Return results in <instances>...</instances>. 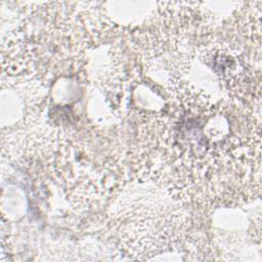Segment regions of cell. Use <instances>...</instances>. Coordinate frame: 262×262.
I'll return each instance as SVG.
<instances>
[{"label":"cell","instance_id":"1","mask_svg":"<svg viewBox=\"0 0 262 262\" xmlns=\"http://www.w3.org/2000/svg\"><path fill=\"white\" fill-rule=\"evenodd\" d=\"M259 122L238 101L176 86L139 125L136 169L183 204L247 201L260 190Z\"/></svg>","mask_w":262,"mask_h":262},{"label":"cell","instance_id":"2","mask_svg":"<svg viewBox=\"0 0 262 262\" xmlns=\"http://www.w3.org/2000/svg\"><path fill=\"white\" fill-rule=\"evenodd\" d=\"M183 205L152 183L142 181L129 186L111 211L114 235L135 259L174 251L188 235V215Z\"/></svg>","mask_w":262,"mask_h":262}]
</instances>
